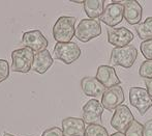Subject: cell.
I'll use <instances>...</instances> for the list:
<instances>
[{"mask_svg": "<svg viewBox=\"0 0 152 136\" xmlns=\"http://www.w3.org/2000/svg\"><path fill=\"white\" fill-rule=\"evenodd\" d=\"M77 19L75 17L62 16L53 26V38L57 43H69L75 36Z\"/></svg>", "mask_w": 152, "mask_h": 136, "instance_id": "1", "label": "cell"}, {"mask_svg": "<svg viewBox=\"0 0 152 136\" xmlns=\"http://www.w3.org/2000/svg\"><path fill=\"white\" fill-rule=\"evenodd\" d=\"M137 57H138V50L132 45L114 48L111 51L110 64L112 66H120L125 69H129L134 66Z\"/></svg>", "mask_w": 152, "mask_h": 136, "instance_id": "2", "label": "cell"}, {"mask_svg": "<svg viewBox=\"0 0 152 136\" xmlns=\"http://www.w3.org/2000/svg\"><path fill=\"white\" fill-rule=\"evenodd\" d=\"M34 52L30 48L23 47L12 52V71L18 73H28L32 69Z\"/></svg>", "mask_w": 152, "mask_h": 136, "instance_id": "3", "label": "cell"}, {"mask_svg": "<svg viewBox=\"0 0 152 136\" xmlns=\"http://www.w3.org/2000/svg\"><path fill=\"white\" fill-rule=\"evenodd\" d=\"M102 34V25L97 19H82L78 23L75 35L79 41L87 43Z\"/></svg>", "mask_w": 152, "mask_h": 136, "instance_id": "4", "label": "cell"}, {"mask_svg": "<svg viewBox=\"0 0 152 136\" xmlns=\"http://www.w3.org/2000/svg\"><path fill=\"white\" fill-rule=\"evenodd\" d=\"M54 57L65 64H72L81 56V49L76 43H56L53 51Z\"/></svg>", "mask_w": 152, "mask_h": 136, "instance_id": "5", "label": "cell"}, {"mask_svg": "<svg viewBox=\"0 0 152 136\" xmlns=\"http://www.w3.org/2000/svg\"><path fill=\"white\" fill-rule=\"evenodd\" d=\"M129 102L134 108L138 109L142 116L152 107V98L146 88L143 87H130Z\"/></svg>", "mask_w": 152, "mask_h": 136, "instance_id": "6", "label": "cell"}, {"mask_svg": "<svg viewBox=\"0 0 152 136\" xmlns=\"http://www.w3.org/2000/svg\"><path fill=\"white\" fill-rule=\"evenodd\" d=\"M134 120V116L132 113L130 109L126 105H120L114 111L112 118H111V126L117 132L125 133L128 127Z\"/></svg>", "mask_w": 152, "mask_h": 136, "instance_id": "7", "label": "cell"}, {"mask_svg": "<svg viewBox=\"0 0 152 136\" xmlns=\"http://www.w3.org/2000/svg\"><path fill=\"white\" fill-rule=\"evenodd\" d=\"M104 107L102 103L96 99H91L83 106L82 120L85 124L88 125H100L102 123Z\"/></svg>", "mask_w": 152, "mask_h": 136, "instance_id": "8", "label": "cell"}, {"mask_svg": "<svg viewBox=\"0 0 152 136\" xmlns=\"http://www.w3.org/2000/svg\"><path fill=\"white\" fill-rule=\"evenodd\" d=\"M22 44L24 47L30 48L33 52H42L47 50L48 47V40L46 36L42 33L40 30H30L23 34L22 36Z\"/></svg>", "mask_w": 152, "mask_h": 136, "instance_id": "9", "label": "cell"}, {"mask_svg": "<svg viewBox=\"0 0 152 136\" xmlns=\"http://www.w3.org/2000/svg\"><path fill=\"white\" fill-rule=\"evenodd\" d=\"M124 92L120 85L113 86L104 92L102 97V105L104 109L112 111L115 110L118 106L122 105L124 102Z\"/></svg>", "mask_w": 152, "mask_h": 136, "instance_id": "10", "label": "cell"}, {"mask_svg": "<svg viewBox=\"0 0 152 136\" xmlns=\"http://www.w3.org/2000/svg\"><path fill=\"white\" fill-rule=\"evenodd\" d=\"M123 18V4H121L120 2H112V3L108 4L107 7L104 8V13L100 17V21H102L109 27L113 28L118 25L119 23H121Z\"/></svg>", "mask_w": 152, "mask_h": 136, "instance_id": "11", "label": "cell"}, {"mask_svg": "<svg viewBox=\"0 0 152 136\" xmlns=\"http://www.w3.org/2000/svg\"><path fill=\"white\" fill-rule=\"evenodd\" d=\"M107 33H108V42L112 46H115V48L128 46L129 43L134 40V33L125 27H109Z\"/></svg>", "mask_w": 152, "mask_h": 136, "instance_id": "12", "label": "cell"}, {"mask_svg": "<svg viewBox=\"0 0 152 136\" xmlns=\"http://www.w3.org/2000/svg\"><path fill=\"white\" fill-rule=\"evenodd\" d=\"M95 78L97 79L106 88H111L113 86L120 85L121 80L117 76L116 71L111 66H99L96 72Z\"/></svg>", "mask_w": 152, "mask_h": 136, "instance_id": "13", "label": "cell"}, {"mask_svg": "<svg viewBox=\"0 0 152 136\" xmlns=\"http://www.w3.org/2000/svg\"><path fill=\"white\" fill-rule=\"evenodd\" d=\"M123 13H124V19H125L128 24L130 25L140 24L141 20H142L143 7L138 1L129 0V1L124 2Z\"/></svg>", "mask_w": 152, "mask_h": 136, "instance_id": "14", "label": "cell"}, {"mask_svg": "<svg viewBox=\"0 0 152 136\" xmlns=\"http://www.w3.org/2000/svg\"><path fill=\"white\" fill-rule=\"evenodd\" d=\"M85 123L82 118H66L62 120V132L64 136H85Z\"/></svg>", "mask_w": 152, "mask_h": 136, "instance_id": "15", "label": "cell"}, {"mask_svg": "<svg viewBox=\"0 0 152 136\" xmlns=\"http://www.w3.org/2000/svg\"><path fill=\"white\" fill-rule=\"evenodd\" d=\"M81 88L87 97H93V98L102 97V95L107 90V88L97 79L90 76L84 77L81 80Z\"/></svg>", "mask_w": 152, "mask_h": 136, "instance_id": "16", "label": "cell"}, {"mask_svg": "<svg viewBox=\"0 0 152 136\" xmlns=\"http://www.w3.org/2000/svg\"><path fill=\"white\" fill-rule=\"evenodd\" d=\"M53 62L54 60H53L51 53L48 50H44L34 55L32 70L38 74H45L51 68Z\"/></svg>", "mask_w": 152, "mask_h": 136, "instance_id": "17", "label": "cell"}, {"mask_svg": "<svg viewBox=\"0 0 152 136\" xmlns=\"http://www.w3.org/2000/svg\"><path fill=\"white\" fill-rule=\"evenodd\" d=\"M84 10L89 19H96L102 17L104 10V0H86L84 1Z\"/></svg>", "mask_w": 152, "mask_h": 136, "instance_id": "18", "label": "cell"}, {"mask_svg": "<svg viewBox=\"0 0 152 136\" xmlns=\"http://www.w3.org/2000/svg\"><path fill=\"white\" fill-rule=\"evenodd\" d=\"M138 36L143 41L152 40V17H148L145 21L141 22L136 28Z\"/></svg>", "mask_w": 152, "mask_h": 136, "instance_id": "19", "label": "cell"}, {"mask_svg": "<svg viewBox=\"0 0 152 136\" xmlns=\"http://www.w3.org/2000/svg\"><path fill=\"white\" fill-rule=\"evenodd\" d=\"M85 136H110L107 129L102 125H88Z\"/></svg>", "mask_w": 152, "mask_h": 136, "instance_id": "20", "label": "cell"}, {"mask_svg": "<svg viewBox=\"0 0 152 136\" xmlns=\"http://www.w3.org/2000/svg\"><path fill=\"white\" fill-rule=\"evenodd\" d=\"M125 136H143V125L134 120L124 133Z\"/></svg>", "mask_w": 152, "mask_h": 136, "instance_id": "21", "label": "cell"}, {"mask_svg": "<svg viewBox=\"0 0 152 136\" xmlns=\"http://www.w3.org/2000/svg\"><path fill=\"white\" fill-rule=\"evenodd\" d=\"M139 74L144 79H152V60H145L142 62Z\"/></svg>", "mask_w": 152, "mask_h": 136, "instance_id": "22", "label": "cell"}, {"mask_svg": "<svg viewBox=\"0 0 152 136\" xmlns=\"http://www.w3.org/2000/svg\"><path fill=\"white\" fill-rule=\"evenodd\" d=\"M141 52L147 60H152V40L142 42L140 45Z\"/></svg>", "mask_w": 152, "mask_h": 136, "instance_id": "23", "label": "cell"}, {"mask_svg": "<svg viewBox=\"0 0 152 136\" xmlns=\"http://www.w3.org/2000/svg\"><path fill=\"white\" fill-rule=\"evenodd\" d=\"M10 76V64L7 60L0 59V83L8 78Z\"/></svg>", "mask_w": 152, "mask_h": 136, "instance_id": "24", "label": "cell"}, {"mask_svg": "<svg viewBox=\"0 0 152 136\" xmlns=\"http://www.w3.org/2000/svg\"><path fill=\"white\" fill-rule=\"evenodd\" d=\"M42 136H64L62 129L58 128V127H52L42 132Z\"/></svg>", "mask_w": 152, "mask_h": 136, "instance_id": "25", "label": "cell"}, {"mask_svg": "<svg viewBox=\"0 0 152 136\" xmlns=\"http://www.w3.org/2000/svg\"><path fill=\"white\" fill-rule=\"evenodd\" d=\"M143 136H152V120H147L143 126Z\"/></svg>", "mask_w": 152, "mask_h": 136, "instance_id": "26", "label": "cell"}, {"mask_svg": "<svg viewBox=\"0 0 152 136\" xmlns=\"http://www.w3.org/2000/svg\"><path fill=\"white\" fill-rule=\"evenodd\" d=\"M145 84H146L147 92L152 98V79H145Z\"/></svg>", "mask_w": 152, "mask_h": 136, "instance_id": "27", "label": "cell"}, {"mask_svg": "<svg viewBox=\"0 0 152 136\" xmlns=\"http://www.w3.org/2000/svg\"><path fill=\"white\" fill-rule=\"evenodd\" d=\"M111 136H125V135H124V133H121V132H116V133H114V134H112Z\"/></svg>", "mask_w": 152, "mask_h": 136, "instance_id": "28", "label": "cell"}, {"mask_svg": "<svg viewBox=\"0 0 152 136\" xmlns=\"http://www.w3.org/2000/svg\"><path fill=\"white\" fill-rule=\"evenodd\" d=\"M72 2H75V3H83L84 4V1H81V0H75V1H72Z\"/></svg>", "mask_w": 152, "mask_h": 136, "instance_id": "29", "label": "cell"}, {"mask_svg": "<svg viewBox=\"0 0 152 136\" xmlns=\"http://www.w3.org/2000/svg\"><path fill=\"white\" fill-rule=\"evenodd\" d=\"M3 136H15V135H12V134H10V133H4Z\"/></svg>", "mask_w": 152, "mask_h": 136, "instance_id": "30", "label": "cell"}]
</instances>
